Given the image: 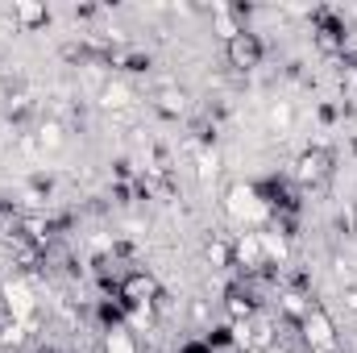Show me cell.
Listing matches in <instances>:
<instances>
[{
    "mask_svg": "<svg viewBox=\"0 0 357 353\" xmlns=\"http://www.w3.org/2000/svg\"><path fill=\"white\" fill-rule=\"evenodd\" d=\"M258 54H262V46H258V38H254V33H237V38H233V63L254 67V63H258Z\"/></svg>",
    "mask_w": 357,
    "mask_h": 353,
    "instance_id": "6da1fadb",
    "label": "cell"
}]
</instances>
